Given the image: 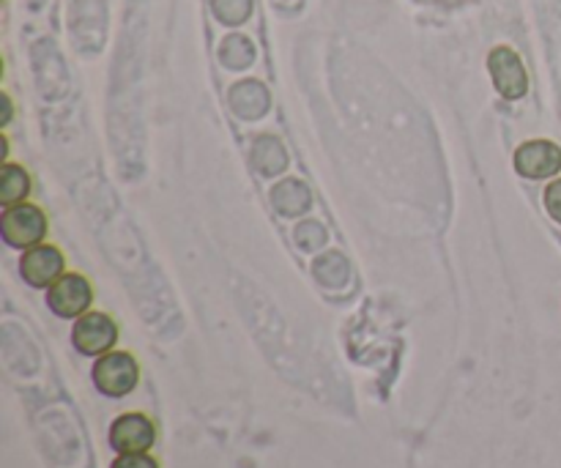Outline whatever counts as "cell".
I'll list each match as a JSON object with an SVG mask.
<instances>
[{"label": "cell", "mask_w": 561, "mask_h": 468, "mask_svg": "<svg viewBox=\"0 0 561 468\" xmlns=\"http://www.w3.org/2000/svg\"><path fill=\"white\" fill-rule=\"evenodd\" d=\"M27 192H31V179H27L25 170L16 168V164H5L3 175H0V203L5 208L16 206V203L25 201Z\"/></svg>", "instance_id": "cell-9"}, {"label": "cell", "mask_w": 561, "mask_h": 468, "mask_svg": "<svg viewBox=\"0 0 561 468\" xmlns=\"http://www.w3.org/2000/svg\"><path fill=\"white\" fill-rule=\"evenodd\" d=\"M546 208L553 219L561 225V181H553L546 190Z\"/></svg>", "instance_id": "cell-11"}, {"label": "cell", "mask_w": 561, "mask_h": 468, "mask_svg": "<svg viewBox=\"0 0 561 468\" xmlns=\"http://www.w3.org/2000/svg\"><path fill=\"white\" fill-rule=\"evenodd\" d=\"M515 170L526 179H551L561 170V148L548 140L524 142L515 151Z\"/></svg>", "instance_id": "cell-6"}, {"label": "cell", "mask_w": 561, "mask_h": 468, "mask_svg": "<svg viewBox=\"0 0 561 468\" xmlns=\"http://www.w3.org/2000/svg\"><path fill=\"white\" fill-rule=\"evenodd\" d=\"M0 233L9 247L31 250V247L42 244L44 233H47V217L31 203H16V206L5 208L0 217Z\"/></svg>", "instance_id": "cell-1"}, {"label": "cell", "mask_w": 561, "mask_h": 468, "mask_svg": "<svg viewBox=\"0 0 561 468\" xmlns=\"http://www.w3.org/2000/svg\"><path fill=\"white\" fill-rule=\"evenodd\" d=\"M110 468H159L157 460L148 458L146 453H135V455H121Z\"/></svg>", "instance_id": "cell-10"}, {"label": "cell", "mask_w": 561, "mask_h": 468, "mask_svg": "<svg viewBox=\"0 0 561 468\" xmlns=\"http://www.w3.org/2000/svg\"><path fill=\"white\" fill-rule=\"evenodd\" d=\"M137 362L124 351H107L93 365V384L110 398H124L137 387Z\"/></svg>", "instance_id": "cell-2"}, {"label": "cell", "mask_w": 561, "mask_h": 468, "mask_svg": "<svg viewBox=\"0 0 561 468\" xmlns=\"http://www.w3.org/2000/svg\"><path fill=\"white\" fill-rule=\"evenodd\" d=\"M22 277L33 288H53L64 277V255L49 244H36L22 255Z\"/></svg>", "instance_id": "cell-7"}, {"label": "cell", "mask_w": 561, "mask_h": 468, "mask_svg": "<svg viewBox=\"0 0 561 468\" xmlns=\"http://www.w3.org/2000/svg\"><path fill=\"white\" fill-rule=\"evenodd\" d=\"M47 301L49 307H53L55 316L77 318L88 312V307H91L93 301V290L91 285H88V279L80 277V274H64V277L49 288Z\"/></svg>", "instance_id": "cell-4"}, {"label": "cell", "mask_w": 561, "mask_h": 468, "mask_svg": "<svg viewBox=\"0 0 561 468\" xmlns=\"http://www.w3.org/2000/svg\"><path fill=\"white\" fill-rule=\"evenodd\" d=\"M153 442H157V431H153L151 420L142 414H124L110 427V447L118 449L121 455L148 453Z\"/></svg>", "instance_id": "cell-5"}, {"label": "cell", "mask_w": 561, "mask_h": 468, "mask_svg": "<svg viewBox=\"0 0 561 468\" xmlns=\"http://www.w3.org/2000/svg\"><path fill=\"white\" fill-rule=\"evenodd\" d=\"M488 66H491L493 82H496V88L502 96H507V99L524 96L526 88H529V77H526L524 64H520V58L513 53V49L496 47L491 53Z\"/></svg>", "instance_id": "cell-8"}, {"label": "cell", "mask_w": 561, "mask_h": 468, "mask_svg": "<svg viewBox=\"0 0 561 468\" xmlns=\"http://www.w3.org/2000/svg\"><path fill=\"white\" fill-rule=\"evenodd\" d=\"M71 340H75V349L85 356H99L107 354L110 349L118 340V329L110 321L104 312H85L80 316V321L75 323V332H71Z\"/></svg>", "instance_id": "cell-3"}]
</instances>
